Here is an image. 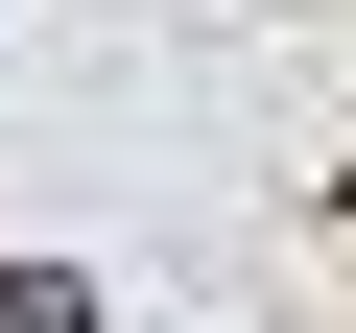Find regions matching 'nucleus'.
I'll return each mask as SVG.
<instances>
[{
	"label": "nucleus",
	"instance_id": "obj_1",
	"mask_svg": "<svg viewBox=\"0 0 356 333\" xmlns=\"http://www.w3.org/2000/svg\"><path fill=\"white\" fill-rule=\"evenodd\" d=\"M0 333H119V309H95L72 262H0Z\"/></svg>",
	"mask_w": 356,
	"mask_h": 333
}]
</instances>
